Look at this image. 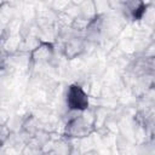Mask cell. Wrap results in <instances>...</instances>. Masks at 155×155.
Listing matches in <instances>:
<instances>
[{
  "label": "cell",
  "mask_w": 155,
  "mask_h": 155,
  "mask_svg": "<svg viewBox=\"0 0 155 155\" xmlns=\"http://www.w3.org/2000/svg\"><path fill=\"white\" fill-rule=\"evenodd\" d=\"M144 13H145V5H144V2L139 1L138 5H136L132 8V17H133V19H140Z\"/></svg>",
  "instance_id": "cell-2"
},
{
  "label": "cell",
  "mask_w": 155,
  "mask_h": 155,
  "mask_svg": "<svg viewBox=\"0 0 155 155\" xmlns=\"http://www.w3.org/2000/svg\"><path fill=\"white\" fill-rule=\"evenodd\" d=\"M67 103L71 110H85L88 107V97L80 86L71 85L68 90Z\"/></svg>",
  "instance_id": "cell-1"
}]
</instances>
